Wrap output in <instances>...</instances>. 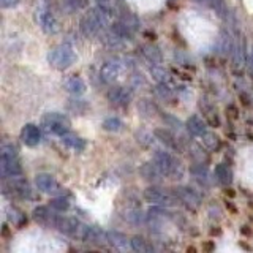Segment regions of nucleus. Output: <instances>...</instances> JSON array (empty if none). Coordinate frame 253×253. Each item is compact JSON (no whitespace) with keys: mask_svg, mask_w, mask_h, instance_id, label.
<instances>
[{"mask_svg":"<svg viewBox=\"0 0 253 253\" xmlns=\"http://www.w3.org/2000/svg\"><path fill=\"white\" fill-rule=\"evenodd\" d=\"M0 171H2L3 179L21 176L22 166H21V163L18 160V157H11V158L2 157V160H0Z\"/></svg>","mask_w":253,"mask_h":253,"instance_id":"9d476101","label":"nucleus"},{"mask_svg":"<svg viewBox=\"0 0 253 253\" xmlns=\"http://www.w3.org/2000/svg\"><path fill=\"white\" fill-rule=\"evenodd\" d=\"M154 136H155L158 141H160V142H163V144H165L166 147H169V149H172V150H179V149H180L177 138L174 136V134H172L169 130L157 128V130L154 131Z\"/></svg>","mask_w":253,"mask_h":253,"instance_id":"aec40b11","label":"nucleus"},{"mask_svg":"<svg viewBox=\"0 0 253 253\" xmlns=\"http://www.w3.org/2000/svg\"><path fill=\"white\" fill-rule=\"evenodd\" d=\"M103 128L106 131H113V133H117L124 128V122L121 121L119 117H108L105 119V122H103Z\"/></svg>","mask_w":253,"mask_h":253,"instance_id":"c756f323","label":"nucleus"},{"mask_svg":"<svg viewBox=\"0 0 253 253\" xmlns=\"http://www.w3.org/2000/svg\"><path fill=\"white\" fill-rule=\"evenodd\" d=\"M190 172H192V176L200 180L201 184H209V171L206 166L203 165H193L192 168H190Z\"/></svg>","mask_w":253,"mask_h":253,"instance_id":"cd10ccee","label":"nucleus"},{"mask_svg":"<svg viewBox=\"0 0 253 253\" xmlns=\"http://www.w3.org/2000/svg\"><path fill=\"white\" fill-rule=\"evenodd\" d=\"M108 100L117 106H126L131 101V92L125 87H111L108 90Z\"/></svg>","mask_w":253,"mask_h":253,"instance_id":"dca6fc26","label":"nucleus"},{"mask_svg":"<svg viewBox=\"0 0 253 253\" xmlns=\"http://www.w3.org/2000/svg\"><path fill=\"white\" fill-rule=\"evenodd\" d=\"M37 22L46 34H55L57 32V21H55L52 13L44 10V8H38L37 10Z\"/></svg>","mask_w":253,"mask_h":253,"instance_id":"9b49d317","label":"nucleus"},{"mask_svg":"<svg viewBox=\"0 0 253 253\" xmlns=\"http://www.w3.org/2000/svg\"><path fill=\"white\" fill-rule=\"evenodd\" d=\"M65 89L71 93V95H83L85 92V83L81 78L78 76H71L65 81Z\"/></svg>","mask_w":253,"mask_h":253,"instance_id":"b1692460","label":"nucleus"},{"mask_svg":"<svg viewBox=\"0 0 253 253\" xmlns=\"http://www.w3.org/2000/svg\"><path fill=\"white\" fill-rule=\"evenodd\" d=\"M155 92H157L158 97L163 98V100H169L172 97V90L169 89L168 85H166V83H158Z\"/></svg>","mask_w":253,"mask_h":253,"instance_id":"e433bc0d","label":"nucleus"},{"mask_svg":"<svg viewBox=\"0 0 253 253\" xmlns=\"http://www.w3.org/2000/svg\"><path fill=\"white\" fill-rule=\"evenodd\" d=\"M187 130L193 134V136L203 138L206 133H208V125L203 121L200 116H192L188 117L187 121Z\"/></svg>","mask_w":253,"mask_h":253,"instance_id":"6ab92c4d","label":"nucleus"},{"mask_svg":"<svg viewBox=\"0 0 253 253\" xmlns=\"http://www.w3.org/2000/svg\"><path fill=\"white\" fill-rule=\"evenodd\" d=\"M51 208L54 211H57V212H63V211H68L70 208V201H68V198H55V200L51 201Z\"/></svg>","mask_w":253,"mask_h":253,"instance_id":"f704fd0d","label":"nucleus"},{"mask_svg":"<svg viewBox=\"0 0 253 253\" xmlns=\"http://www.w3.org/2000/svg\"><path fill=\"white\" fill-rule=\"evenodd\" d=\"M122 73V67L119 62H106L105 65L100 68V78L103 83L106 84H113L116 79L121 76Z\"/></svg>","mask_w":253,"mask_h":253,"instance_id":"ddd939ff","label":"nucleus"},{"mask_svg":"<svg viewBox=\"0 0 253 253\" xmlns=\"http://www.w3.org/2000/svg\"><path fill=\"white\" fill-rule=\"evenodd\" d=\"M125 218L126 221H130L131 225H142L146 221V215L138 209H131L125 212Z\"/></svg>","mask_w":253,"mask_h":253,"instance_id":"7c9ffc66","label":"nucleus"},{"mask_svg":"<svg viewBox=\"0 0 253 253\" xmlns=\"http://www.w3.org/2000/svg\"><path fill=\"white\" fill-rule=\"evenodd\" d=\"M233 40H231V35L228 34L226 30H221L220 32V37H218V42H217V49L221 55H226L229 51H233Z\"/></svg>","mask_w":253,"mask_h":253,"instance_id":"393cba45","label":"nucleus"},{"mask_svg":"<svg viewBox=\"0 0 253 253\" xmlns=\"http://www.w3.org/2000/svg\"><path fill=\"white\" fill-rule=\"evenodd\" d=\"M136 138H138V142H141V144H144V146H150L154 142L152 134H149L147 131H138Z\"/></svg>","mask_w":253,"mask_h":253,"instance_id":"ea45409f","label":"nucleus"},{"mask_svg":"<svg viewBox=\"0 0 253 253\" xmlns=\"http://www.w3.org/2000/svg\"><path fill=\"white\" fill-rule=\"evenodd\" d=\"M157 108L150 103L149 100H141L138 103V111L142 114V116H146V117H150V116H154V111Z\"/></svg>","mask_w":253,"mask_h":253,"instance_id":"72a5a7b5","label":"nucleus"},{"mask_svg":"<svg viewBox=\"0 0 253 253\" xmlns=\"http://www.w3.org/2000/svg\"><path fill=\"white\" fill-rule=\"evenodd\" d=\"M68 3L73 8H84L87 5V0H68Z\"/></svg>","mask_w":253,"mask_h":253,"instance_id":"a19ab883","label":"nucleus"},{"mask_svg":"<svg viewBox=\"0 0 253 253\" xmlns=\"http://www.w3.org/2000/svg\"><path fill=\"white\" fill-rule=\"evenodd\" d=\"M154 162L157 163L158 168L162 169L165 176H168L171 179H180L182 174H184V168H182V163L174 158L169 152H165V150H157L154 154Z\"/></svg>","mask_w":253,"mask_h":253,"instance_id":"f03ea898","label":"nucleus"},{"mask_svg":"<svg viewBox=\"0 0 253 253\" xmlns=\"http://www.w3.org/2000/svg\"><path fill=\"white\" fill-rule=\"evenodd\" d=\"M83 242L87 244H93V245H103L108 242V233L103 231L101 228L93 226V225H84L81 237H79Z\"/></svg>","mask_w":253,"mask_h":253,"instance_id":"0eeeda50","label":"nucleus"},{"mask_svg":"<svg viewBox=\"0 0 253 253\" xmlns=\"http://www.w3.org/2000/svg\"><path fill=\"white\" fill-rule=\"evenodd\" d=\"M139 174L147 182H152V184H160V182L163 180V177H165V174L162 172L160 168H158L155 162H149V163L142 165L139 168Z\"/></svg>","mask_w":253,"mask_h":253,"instance_id":"f8f14e48","label":"nucleus"},{"mask_svg":"<svg viewBox=\"0 0 253 253\" xmlns=\"http://www.w3.org/2000/svg\"><path fill=\"white\" fill-rule=\"evenodd\" d=\"M3 190L5 193H10L13 196H18L26 200V198L32 196V190L27 184L26 179H22L21 176H14V177H8L3 182Z\"/></svg>","mask_w":253,"mask_h":253,"instance_id":"423d86ee","label":"nucleus"},{"mask_svg":"<svg viewBox=\"0 0 253 253\" xmlns=\"http://www.w3.org/2000/svg\"><path fill=\"white\" fill-rule=\"evenodd\" d=\"M121 21L125 24V26H128L131 30H136V29L139 27V22H138V19H136V16L131 14L130 11H124V13L121 14Z\"/></svg>","mask_w":253,"mask_h":253,"instance_id":"473e14b6","label":"nucleus"},{"mask_svg":"<svg viewBox=\"0 0 253 253\" xmlns=\"http://www.w3.org/2000/svg\"><path fill=\"white\" fill-rule=\"evenodd\" d=\"M34 218L37 221H40L42 225H47V226H57V221L60 218V215H57V213L51 212L47 208H43V206H40V208H37L34 211Z\"/></svg>","mask_w":253,"mask_h":253,"instance_id":"f3484780","label":"nucleus"},{"mask_svg":"<svg viewBox=\"0 0 253 253\" xmlns=\"http://www.w3.org/2000/svg\"><path fill=\"white\" fill-rule=\"evenodd\" d=\"M203 142L206 146H208L209 149H217L218 147V138L215 136L213 133H206L204 136H203Z\"/></svg>","mask_w":253,"mask_h":253,"instance_id":"4c0bfd02","label":"nucleus"},{"mask_svg":"<svg viewBox=\"0 0 253 253\" xmlns=\"http://www.w3.org/2000/svg\"><path fill=\"white\" fill-rule=\"evenodd\" d=\"M108 244L113 245L114 249L125 250L128 249V245H131V241H128L125 234L119 231H108Z\"/></svg>","mask_w":253,"mask_h":253,"instance_id":"4be33fe9","label":"nucleus"},{"mask_svg":"<svg viewBox=\"0 0 253 253\" xmlns=\"http://www.w3.org/2000/svg\"><path fill=\"white\" fill-rule=\"evenodd\" d=\"M204 5H208L209 8H212V10L215 11L220 18H223V19L228 18V8H226L223 0H204Z\"/></svg>","mask_w":253,"mask_h":253,"instance_id":"c85d7f7f","label":"nucleus"},{"mask_svg":"<svg viewBox=\"0 0 253 253\" xmlns=\"http://www.w3.org/2000/svg\"><path fill=\"white\" fill-rule=\"evenodd\" d=\"M130 247L134 252H139V253H149V252H154V247L150 245L144 237L141 236H133L131 237V245Z\"/></svg>","mask_w":253,"mask_h":253,"instance_id":"bb28decb","label":"nucleus"},{"mask_svg":"<svg viewBox=\"0 0 253 253\" xmlns=\"http://www.w3.org/2000/svg\"><path fill=\"white\" fill-rule=\"evenodd\" d=\"M83 226L84 223H81L79 220L76 218H70V217H60L59 221H57V228L60 233L67 234L70 237H76L79 239L81 237V231H83Z\"/></svg>","mask_w":253,"mask_h":253,"instance_id":"1a4fd4ad","label":"nucleus"},{"mask_svg":"<svg viewBox=\"0 0 253 253\" xmlns=\"http://www.w3.org/2000/svg\"><path fill=\"white\" fill-rule=\"evenodd\" d=\"M101 2H106V0H101Z\"/></svg>","mask_w":253,"mask_h":253,"instance_id":"a18cd8bd","label":"nucleus"},{"mask_svg":"<svg viewBox=\"0 0 253 253\" xmlns=\"http://www.w3.org/2000/svg\"><path fill=\"white\" fill-rule=\"evenodd\" d=\"M60 139H62V142H63V144H65L68 149L75 150V152H83V150L85 149V141H84L81 136H78V134L71 133V131H68V133H65V134H62Z\"/></svg>","mask_w":253,"mask_h":253,"instance_id":"412c9836","label":"nucleus"},{"mask_svg":"<svg viewBox=\"0 0 253 253\" xmlns=\"http://www.w3.org/2000/svg\"><path fill=\"white\" fill-rule=\"evenodd\" d=\"M249 65H250V71L253 73V46H252V51H250V57H249Z\"/></svg>","mask_w":253,"mask_h":253,"instance_id":"37998d69","label":"nucleus"},{"mask_svg":"<svg viewBox=\"0 0 253 253\" xmlns=\"http://www.w3.org/2000/svg\"><path fill=\"white\" fill-rule=\"evenodd\" d=\"M42 126L43 130L47 133H52V134H65L70 131V121L67 116L59 114V113H47L43 119H42Z\"/></svg>","mask_w":253,"mask_h":253,"instance_id":"20e7f679","label":"nucleus"},{"mask_svg":"<svg viewBox=\"0 0 253 253\" xmlns=\"http://www.w3.org/2000/svg\"><path fill=\"white\" fill-rule=\"evenodd\" d=\"M0 152H2V157H6V158L18 157V149H16L13 144H3L2 149H0Z\"/></svg>","mask_w":253,"mask_h":253,"instance_id":"58836bf2","label":"nucleus"},{"mask_svg":"<svg viewBox=\"0 0 253 253\" xmlns=\"http://www.w3.org/2000/svg\"><path fill=\"white\" fill-rule=\"evenodd\" d=\"M213 176H215V179L220 182L221 185H229L233 182V171L223 163L215 166V169H213Z\"/></svg>","mask_w":253,"mask_h":253,"instance_id":"5701e85b","label":"nucleus"},{"mask_svg":"<svg viewBox=\"0 0 253 253\" xmlns=\"http://www.w3.org/2000/svg\"><path fill=\"white\" fill-rule=\"evenodd\" d=\"M150 73H152V76L160 83H166L169 79V73L163 67H160V63H155V65L150 68Z\"/></svg>","mask_w":253,"mask_h":253,"instance_id":"2f4dec72","label":"nucleus"},{"mask_svg":"<svg viewBox=\"0 0 253 253\" xmlns=\"http://www.w3.org/2000/svg\"><path fill=\"white\" fill-rule=\"evenodd\" d=\"M163 121H165V124L168 125V126H172L174 130L184 131V125H182V122L179 121V119L174 117V116H171V114H163Z\"/></svg>","mask_w":253,"mask_h":253,"instance_id":"c9c22d12","label":"nucleus"},{"mask_svg":"<svg viewBox=\"0 0 253 253\" xmlns=\"http://www.w3.org/2000/svg\"><path fill=\"white\" fill-rule=\"evenodd\" d=\"M142 54H144V57L150 63H154V65H155V63H162V60H163L162 51L154 44H146L144 47H142Z\"/></svg>","mask_w":253,"mask_h":253,"instance_id":"a878e982","label":"nucleus"},{"mask_svg":"<svg viewBox=\"0 0 253 253\" xmlns=\"http://www.w3.org/2000/svg\"><path fill=\"white\" fill-rule=\"evenodd\" d=\"M47 60H49V63H52L55 68L65 70L75 63L76 52L73 49V46L63 43V44H59L57 47H54V49L47 54Z\"/></svg>","mask_w":253,"mask_h":253,"instance_id":"7ed1b4c3","label":"nucleus"},{"mask_svg":"<svg viewBox=\"0 0 253 253\" xmlns=\"http://www.w3.org/2000/svg\"><path fill=\"white\" fill-rule=\"evenodd\" d=\"M21 139H22V142L26 146L35 147V146L40 144V142H42V131H40V128L37 125L27 124L21 131Z\"/></svg>","mask_w":253,"mask_h":253,"instance_id":"4468645a","label":"nucleus"},{"mask_svg":"<svg viewBox=\"0 0 253 253\" xmlns=\"http://www.w3.org/2000/svg\"><path fill=\"white\" fill-rule=\"evenodd\" d=\"M109 24V11L103 6L92 8L89 13H85L81 19V30L85 37L98 35L101 29H105Z\"/></svg>","mask_w":253,"mask_h":253,"instance_id":"f257e3e1","label":"nucleus"},{"mask_svg":"<svg viewBox=\"0 0 253 253\" xmlns=\"http://www.w3.org/2000/svg\"><path fill=\"white\" fill-rule=\"evenodd\" d=\"M35 184L40 192H43V193H59L62 190L60 185L57 184V180H55L51 174H38L35 179Z\"/></svg>","mask_w":253,"mask_h":253,"instance_id":"2eb2a0df","label":"nucleus"},{"mask_svg":"<svg viewBox=\"0 0 253 253\" xmlns=\"http://www.w3.org/2000/svg\"><path fill=\"white\" fill-rule=\"evenodd\" d=\"M172 193L177 196V200L180 203H184L187 208L190 209H198L201 206V198L195 190L188 188V187H176L172 188Z\"/></svg>","mask_w":253,"mask_h":253,"instance_id":"6e6552de","label":"nucleus"},{"mask_svg":"<svg viewBox=\"0 0 253 253\" xmlns=\"http://www.w3.org/2000/svg\"><path fill=\"white\" fill-rule=\"evenodd\" d=\"M18 3H19V0H0L2 8H11V6H16Z\"/></svg>","mask_w":253,"mask_h":253,"instance_id":"79ce46f5","label":"nucleus"},{"mask_svg":"<svg viewBox=\"0 0 253 253\" xmlns=\"http://www.w3.org/2000/svg\"><path fill=\"white\" fill-rule=\"evenodd\" d=\"M195 2H198V3H204V0H195Z\"/></svg>","mask_w":253,"mask_h":253,"instance_id":"c03bdc74","label":"nucleus"},{"mask_svg":"<svg viewBox=\"0 0 253 253\" xmlns=\"http://www.w3.org/2000/svg\"><path fill=\"white\" fill-rule=\"evenodd\" d=\"M233 63L236 68H242L247 63V49H245V40L242 37L237 38L233 47Z\"/></svg>","mask_w":253,"mask_h":253,"instance_id":"a211bd4d","label":"nucleus"},{"mask_svg":"<svg viewBox=\"0 0 253 253\" xmlns=\"http://www.w3.org/2000/svg\"><path fill=\"white\" fill-rule=\"evenodd\" d=\"M144 198L147 203H152L155 206H162V208H171V206L177 204V196L174 193L166 192L160 187H149L144 190Z\"/></svg>","mask_w":253,"mask_h":253,"instance_id":"39448f33","label":"nucleus"}]
</instances>
